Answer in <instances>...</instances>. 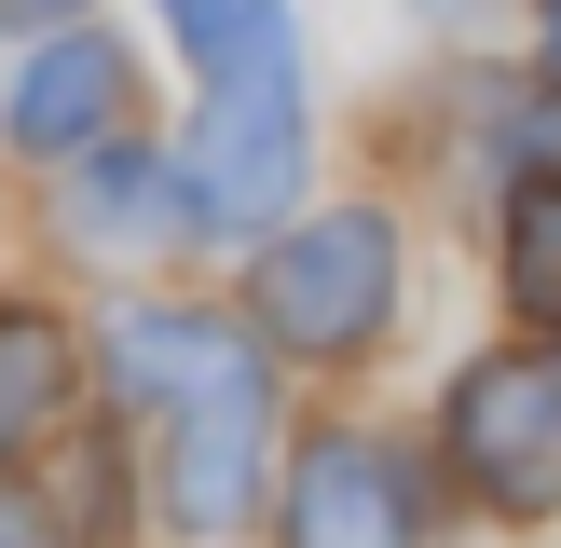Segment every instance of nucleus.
I'll return each mask as SVG.
<instances>
[{
  "label": "nucleus",
  "instance_id": "1a4fd4ad",
  "mask_svg": "<svg viewBox=\"0 0 561 548\" xmlns=\"http://www.w3.org/2000/svg\"><path fill=\"white\" fill-rule=\"evenodd\" d=\"M507 301L561 343V179H535V192L507 206Z\"/></svg>",
  "mask_w": 561,
  "mask_h": 548
},
{
  "label": "nucleus",
  "instance_id": "ddd939ff",
  "mask_svg": "<svg viewBox=\"0 0 561 548\" xmlns=\"http://www.w3.org/2000/svg\"><path fill=\"white\" fill-rule=\"evenodd\" d=\"M548 82H561V0H548Z\"/></svg>",
  "mask_w": 561,
  "mask_h": 548
},
{
  "label": "nucleus",
  "instance_id": "7ed1b4c3",
  "mask_svg": "<svg viewBox=\"0 0 561 548\" xmlns=\"http://www.w3.org/2000/svg\"><path fill=\"white\" fill-rule=\"evenodd\" d=\"M438 438H453V480L480 493V507L548 521L561 507V343L480 356V370L453 384V411H438Z\"/></svg>",
  "mask_w": 561,
  "mask_h": 548
},
{
  "label": "nucleus",
  "instance_id": "f257e3e1",
  "mask_svg": "<svg viewBox=\"0 0 561 548\" xmlns=\"http://www.w3.org/2000/svg\"><path fill=\"white\" fill-rule=\"evenodd\" d=\"M110 398L151 411V493H164V535L179 548H219L261 507L274 370H261L247 329L179 316V301H137V316H110Z\"/></svg>",
  "mask_w": 561,
  "mask_h": 548
},
{
  "label": "nucleus",
  "instance_id": "9d476101",
  "mask_svg": "<svg viewBox=\"0 0 561 548\" xmlns=\"http://www.w3.org/2000/svg\"><path fill=\"white\" fill-rule=\"evenodd\" d=\"M164 27L192 42V69H233V55H261L288 27V0H164Z\"/></svg>",
  "mask_w": 561,
  "mask_h": 548
},
{
  "label": "nucleus",
  "instance_id": "0eeeda50",
  "mask_svg": "<svg viewBox=\"0 0 561 548\" xmlns=\"http://www.w3.org/2000/svg\"><path fill=\"white\" fill-rule=\"evenodd\" d=\"M179 233H206V206H179L164 164L96 151V164L69 179V247H96V261H151V247H179Z\"/></svg>",
  "mask_w": 561,
  "mask_h": 548
},
{
  "label": "nucleus",
  "instance_id": "39448f33",
  "mask_svg": "<svg viewBox=\"0 0 561 548\" xmlns=\"http://www.w3.org/2000/svg\"><path fill=\"white\" fill-rule=\"evenodd\" d=\"M288 548H425L411 466L383 438H316L288 466Z\"/></svg>",
  "mask_w": 561,
  "mask_h": 548
},
{
  "label": "nucleus",
  "instance_id": "f8f14e48",
  "mask_svg": "<svg viewBox=\"0 0 561 548\" xmlns=\"http://www.w3.org/2000/svg\"><path fill=\"white\" fill-rule=\"evenodd\" d=\"M0 14H14V27H69L82 0H0Z\"/></svg>",
  "mask_w": 561,
  "mask_h": 548
},
{
  "label": "nucleus",
  "instance_id": "423d86ee",
  "mask_svg": "<svg viewBox=\"0 0 561 548\" xmlns=\"http://www.w3.org/2000/svg\"><path fill=\"white\" fill-rule=\"evenodd\" d=\"M110 110H124V55L96 27H55L14 82V151H110Z\"/></svg>",
  "mask_w": 561,
  "mask_h": 548
},
{
  "label": "nucleus",
  "instance_id": "6e6552de",
  "mask_svg": "<svg viewBox=\"0 0 561 548\" xmlns=\"http://www.w3.org/2000/svg\"><path fill=\"white\" fill-rule=\"evenodd\" d=\"M69 384H82L69 329H55V316H27V301H0V466H14L27 438L69 411Z\"/></svg>",
  "mask_w": 561,
  "mask_h": 548
},
{
  "label": "nucleus",
  "instance_id": "f03ea898",
  "mask_svg": "<svg viewBox=\"0 0 561 548\" xmlns=\"http://www.w3.org/2000/svg\"><path fill=\"white\" fill-rule=\"evenodd\" d=\"M192 206L219 219H288L301 206V42L274 27L261 55L206 69V110H192Z\"/></svg>",
  "mask_w": 561,
  "mask_h": 548
},
{
  "label": "nucleus",
  "instance_id": "9b49d317",
  "mask_svg": "<svg viewBox=\"0 0 561 548\" xmlns=\"http://www.w3.org/2000/svg\"><path fill=\"white\" fill-rule=\"evenodd\" d=\"M0 548H69V521H55L42 493L14 480V466H0Z\"/></svg>",
  "mask_w": 561,
  "mask_h": 548
},
{
  "label": "nucleus",
  "instance_id": "20e7f679",
  "mask_svg": "<svg viewBox=\"0 0 561 548\" xmlns=\"http://www.w3.org/2000/svg\"><path fill=\"white\" fill-rule=\"evenodd\" d=\"M383 316H398V233H383L370 206H329V219H301V233L261 247V329L274 343L356 356Z\"/></svg>",
  "mask_w": 561,
  "mask_h": 548
}]
</instances>
